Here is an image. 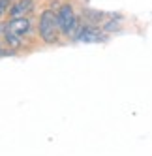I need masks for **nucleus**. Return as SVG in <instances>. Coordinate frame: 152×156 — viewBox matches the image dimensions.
Segmentation results:
<instances>
[{
    "instance_id": "20e7f679",
    "label": "nucleus",
    "mask_w": 152,
    "mask_h": 156,
    "mask_svg": "<svg viewBox=\"0 0 152 156\" xmlns=\"http://www.w3.org/2000/svg\"><path fill=\"white\" fill-rule=\"evenodd\" d=\"M75 40H79V41H100V40H103V36H102L100 27H94V25H88V23H81Z\"/></svg>"
},
{
    "instance_id": "39448f33",
    "label": "nucleus",
    "mask_w": 152,
    "mask_h": 156,
    "mask_svg": "<svg viewBox=\"0 0 152 156\" xmlns=\"http://www.w3.org/2000/svg\"><path fill=\"white\" fill-rule=\"evenodd\" d=\"M36 2L34 0H15V2L9 6L8 9V15L9 19H17V17H26L32 9H34Z\"/></svg>"
},
{
    "instance_id": "f03ea898",
    "label": "nucleus",
    "mask_w": 152,
    "mask_h": 156,
    "mask_svg": "<svg viewBox=\"0 0 152 156\" xmlns=\"http://www.w3.org/2000/svg\"><path fill=\"white\" fill-rule=\"evenodd\" d=\"M38 34L40 38L49 43V45H55L60 38V30H58V21H57V13L53 9H43L40 13V21H38Z\"/></svg>"
},
{
    "instance_id": "9d476101",
    "label": "nucleus",
    "mask_w": 152,
    "mask_h": 156,
    "mask_svg": "<svg viewBox=\"0 0 152 156\" xmlns=\"http://www.w3.org/2000/svg\"><path fill=\"white\" fill-rule=\"evenodd\" d=\"M9 2H12V4H13V2H15V0H9Z\"/></svg>"
},
{
    "instance_id": "6e6552de",
    "label": "nucleus",
    "mask_w": 152,
    "mask_h": 156,
    "mask_svg": "<svg viewBox=\"0 0 152 156\" xmlns=\"http://www.w3.org/2000/svg\"><path fill=\"white\" fill-rule=\"evenodd\" d=\"M9 6H12V2H9V0H0V19H2L4 15H8Z\"/></svg>"
},
{
    "instance_id": "0eeeda50",
    "label": "nucleus",
    "mask_w": 152,
    "mask_h": 156,
    "mask_svg": "<svg viewBox=\"0 0 152 156\" xmlns=\"http://www.w3.org/2000/svg\"><path fill=\"white\" fill-rule=\"evenodd\" d=\"M2 36H4V43H6L8 47H12V49H19L21 45H23V38H21V36H17L15 32L8 30L6 27L2 28Z\"/></svg>"
},
{
    "instance_id": "1a4fd4ad",
    "label": "nucleus",
    "mask_w": 152,
    "mask_h": 156,
    "mask_svg": "<svg viewBox=\"0 0 152 156\" xmlns=\"http://www.w3.org/2000/svg\"><path fill=\"white\" fill-rule=\"evenodd\" d=\"M2 28H4V27H2V25H0V36H2Z\"/></svg>"
},
{
    "instance_id": "7ed1b4c3",
    "label": "nucleus",
    "mask_w": 152,
    "mask_h": 156,
    "mask_svg": "<svg viewBox=\"0 0 152 156\" xmlns=\"http://www.w3.org/2000/svg\"><path fill=\"white\" fill-rule=\"evenodd\" d=\"M8 30H12V32H15L17 36H28L30 32H32V21H30V17L26 15V17H17V19H9L8 23L4 25Z\"/></svg>"
},
{
    "instance_id": "423d86ee",
    "label": "nucleus",
    "mask_w": 152,
    "mask_h": 156,
    "mask_svg": "<svg viewBox=\"0 0 152 156\" xmlns=\"http://www.w3.org/2000/svg\"><path fill=\"white\" fill-rule=\"evenodd\" d=\"M83 19H85V23H88V25L100 27L107 19V13L98 12V9H92V8H83Z\"/></svg>"
},
{
    "instance_id": "f257e3e1",
    "label": "nucleus",
    "mask_w": 152,
    "mask_h": 156,
    "mask_svg": "<svg viewBox=\"0 0 152 156\" xmlns=\"http://www.w3.org/2000/svg\"><path fill=\"white\" fill-rule=\"evenodd\" d=\"M57 21H58V30L62 36L66 38H71L75 40V36H77V30L81 27V21H79V15L77 12H75V8L70 4V2H64L58 6L57 9Z\"/></svg>"
}]
</instances>
